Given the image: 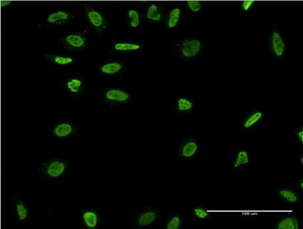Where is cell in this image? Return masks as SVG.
Masks as SVG:
<instances>
[{
	"mask_svg": "<svg viewBox=\"0 0 303 229\" xmlns=\"http://www.w3.org/2000/svg\"><path fill=\"white\" fill-rule=\"evenodd\" d=\"M203 48L201 40L197 37L185 38L174 47V51L181 58L190 60L201 52Z\"/></svg>",
	"mask_w": 303,
	"mask_h": 229,
	"instance_id": "cell-2",
	"label": "cell"
},
{
	"mask_svg": "<svg viewBox=\"0 0 303 229\" xmlns=\"http://www.w3.org/2000/svg\"><path fill=\"white\" fill-rule=\"evenodd\" d=\"M183 224V217L180 214L171 216L167 221L166 229H180Z\"/></svg>",
	"mask_w": 303,
	"mask_h": 229,
	"instance_id": "cell-26",
	"label": "cell"
},
{
	"mask_svg": "<svg viewBox=\"0 0 303 229\" xmlns=\"http://www.w3.org/2000/svg\"><path fill=\"white\" fill-rule=\"evenodd\" d=\"M297 189L300 191V192H302L303 191V180L302 179H300L297 182Z\"/></svg>",
	"mask_w": 303,
	"mask_h": 229,
	"instance_id": "cell-31",
	"label": "cell"
},
{
	"mask_svg": "<svg viewBox=\"0 0 303 229\" xmlns=\"http://www.w3.org/2000/svg\"><path fill=\"white\" fill-rule=\"evenodd\" d=\"M186 6L191 13L194 14L200 13L203 8V4L199 1H187Z\"/></svg>",
	"mask_w": 303,
	"mask_h": 229,
	"instance_id": "cell-27",
	"label": "cell"
},
{
	"mask_svg": "<svg viewBox=\"0 0 303 229\" xmlns=\"http://www.w3.org/2000/svg\"><path fill=\"white\" fill-rule=\"evenodd\" d=\"M163 13L158 5L152 4L147 7L145 13V18L150 22H160L163 19Z\"/></svg>",
	"mask_w": 303,
	"mask_h": 229,
	"instance_id": "cell-23",
	"label": "cell"
},
{
	"mask_svg": "<svg viewBox=\"0 0 303 229\" xmlns=\"http://www.w3.org/2000/svg\"><path fill=\"white\" fill-rule=\"evenodd\" d=\"M75 15L70 12L56 11L51 12L47 14L45 20L51 26L63 25L72 20Z\"/></svg>",
	"mask_w": 303,
	"mask_h": 229,
	"instance_id": "cell-14",
	"label": "cell"
},
{
	"mask_svg": "<svg viewBox=\"0 0 303 229\" xmlns=\"http://www.w3.org/2000/svg\"><path fill=\"white\" fill-rule=\"evenodd\" d=\"M264 119V112L261 110L252 111L243 121L242 127L246 131H254Z\"/></svg>",
	"mask_w": 303,
	"mask_h": 229,
	"instance_id": "cell-17",
	"label": "cell"
},
{
	"mask_svg": "<svg viewBox=\"0 0 303 229\" xmlns=\"http://www.w3.org/2000/svg\"><path fill=\"white\" fill-rule=\"evenodd\" d=\"M299 160H300V166H303V156L302 155H301V156H300V157H299Z\"/></svg>",
	"mask_w": 303,
	"mask_h": 229,
	"instance_id": "cell-32",
	"label": "cell"
},
{
	"mask_svg": "<svg viewBox=\"0 0 303 229\" xmlns=\"http://www.w3.org/2000/svg\"><path fill=\"white\" fill-rule=\"evenodd\" d=\"M195 102L187 97H181L177 99L176 103V109L180 113H188L195 109Z\"/></svg>",
	"mask_w": 303,
	"mask_h": 229,
	"instance_id": "cell-22",
	"label": "cell"
},
{
	"mask_svg": "<svg viewBox=\"0 0 303 229\" xmlns=\"http://www.w3.org/2000/svg\"><path fill=\"white\" fill-rule=\"evenodd\" d=\"M13 4V2L11 1H2L1 2V7L2 8H6V7H9L11 6L12 4Z\"/></svg>",
	"mask_w": 303,
	"mask_h": 229,
	"instance_id": "cell-30",
	"label": "cell"
},
{
	"mask_svg": "<svg viewBox=\"0 0 303 229\" xmlns=\"http://www.w3.org/2000/svg\"><path fill=\"white\" fill-rule=\"evenodd\" d=\"M294 134H295V137H296L297 140H298V142H299V143H301V144H302L303 143V128L302 127H299L298 128L296 129V130H295L294 131Z\"/></svg>",
	"mask_w": 303,
	"mask_h": 229,
	"instance_id": "cell-29",
	"label": "cell"
},
{
	"mask_svg": "<svg viewBox=\"0 0 303 229\" xmlns=\"http://www.w3.org/2000/svg\"><path fill=\"white\" fill-rule=\"evenodd\" d=\"M269 51L275 58L280 59L284 56L286 43L282 33L278 29H273L268 39Z\"/></svg>",
	"mask_w": 303,
	"mask_h": 229,
	"instance_id": "cell-8",
	"label": "cell"
},
{
	"mask_svg": "<svg viewBox=\"0 0 303 229\" xmlns=\"http://www.w3.org/2000/svg\"><path fill=\"white\" fill-rule=\"evenodd\" d=\"M80 221L86 228L97 229L99 228L101 216L94 207H83L80 210Z\"/></svg>",
	"mask_w": 303,
	"mask_h": 229,
	"instance_id": "cell-11",
	"label": "cell"
},
{
	"mask_svg": "<svg viewBox=\"0 0 303 229\" xmlns=\"http://www.w3.org/2000/svg\"><path fill=\"white\" fill-rule=\"evenodd\" d=\"M160 216L159 209L155 207H147L133 216L132 227L135 229H146L156 222Z\"/></svg>",
	"mask_w": 303,
	"mask_h": 229,
	"instance_id": "cell-3",
	"label": "cell"
},
{
	"mask_svg": "<svg viewBox=\"0 0 303 229\" xmlns=\"http://www.w3.org/2000/svg\"><path fill=\"white\" fill-rule=\"evenodd\" d=\"M275 227L277 229H299V218L294 215L281 217L276 222Z\"/></svg>",
	"mask_w": 303,
	"mask_h": 229,
	"instance_id": "cell-21",
	"label": "cell"
},
{
	"mask_svg": "<svg viewBox=\"0 0 303 229\" xmlns=\"http://www.w3.org/2000/svg\"><path fill=\"white\" fill-rule=\"evenodd\" d=\"M127 21L128 27L131 30L137 29L141 23V17L139 12L137 10H129L127 13Z\"/></svg>",
	"mask_w": 303,
	"mask_h": 229,
	"instance_id": "cell-24",
	"label": "cell"
},
{
	"mask_svg": "<svg viewBox=\"0 0 303 229\" xmlns=\"http://www.w3.org/2000/svg\"><path fill=\"white\" fill-rule=\"evenodd\" d=\"M102 97L107 104L112 106H122L132 102L133 96L131 93L120 88L107 87Z\"/></svg>",
	"mask_w": 303,
	"mask_h": 229,
	"instance_id": "cell-4",
	"label": "cell"
},
{
	"mask_svg": "<svg viewBox=\"0 0 303 229\" xmlns=\"http://www.w3.org/2000/svg\"><path fill=\"white\" fill-rule=\"evenodd\" d=\"M44 57L55 66H70L75 63V58L64 54H45Z\"/></svg>",
	"mask_w": 303,
	"mask_h": 229,
	"instance_id": "cell-18",
	"label": "cell"
},
{
	"mask_svg": "<svg viewBox=\"0 0 303 229\" xmlns=\"http://www.w3.org/2000/svg\"><path fill=\"white\" fill-rule=\"evenodd\" d=\"M144 44L141 42H116L111 45V50L117 53H126L142 51Z\"/></svg>",
	"mask_w": 303,
	"mask_h": 229,
	"instance_id": "cell-15",
	"label": "cell"
},
{
	"mask_svg": "<svg viewBox=\"0 0 303 229\" xmlns=\"http://www.w3.org/2000/svg\"><path fill=\"white\" fill-rule=\"evenodd\" d=\"M63 87L71 98L76 99L84 94L86 83L82 78L71 77L64 80Z\"/></svg>",
	"mask_w": 303,
	"mask_h": 229,
	"instance_id": "cell-12",
	"label": "cell"
},
{
	"mask_svg": "<svg viewBox=\"0 0 303 229\" xmlns=\"http://www.w3.org/2000/svg\"><path fill=\"white\" fill-rule=\"evenodd\" d=\"M193 216L200 221H205L212 216V212L204 206H197L193 209Z\"/></svg>",
	"mask_w": 303,
	"mask_h": 229,
	"instance_id": "cell-25",
	"label": "cell"
},
{
	"mask_svg": "<svg viewBox=\"0 0 303 229\" xmlns=\"http://www.w3.org/2000/svg\"><path fill=\"white\" fill-rule=\"evenodd\" d=\"M200 151V145L196 138H190L181 144L178 151V159L185 162L192 161Z\"/></svg>",
	"mask_w": 303,
	"mask_h": 229,
	"instance_id": "cell-9",
	"label": "cell"
},
{
	"mask_svg": "<svg viewBox=\"0 0 303 229\" xmlns=\"http://www.w3.org/2000/svg\"><path fill=\"white\" fill-rule=\"evenodd\" d=\"M60 43L64 48L70 51H83L88 47L87 35L82 32L65 33L61 38Z\"/></svg>",
	"mask_w": 303,
	"mask_h": 229,
	"instance_id": "cell-5",
	"label": "cell"
},
{
	"mask_svg": "<svg viewBox=\"0 0 303 229\" xmlns=\"http://www.w3.org/2000/svg\"><path fill=\"white\" fill-rule=\"evenodd\" d=\"M124 65L120 61H107L102 63L99 67V72L102 75L117 76L123 73Z\"/></svg>",
	"mask_w": 303,
	"mask_h": 229,
	"instance_id": "cell-16",
	"label": "cell"
},
{
	"mask_svg": "<svg viewBox=\"0 0 303 229\" xmlns=\"http://www.w3.org/2000/svg\"><path fill=\"white\" fill-rule=\"evenodd\" d=\"M251 152L245 148H242L236 152L233 164V169L236 171L245 170L249 168L251 163Z\"/></svg>",
	"mask_w": 303,
	"mask_h": 229,
	"instance_id": "cell-13",
	"label": "cell"
},
{
	"mask_svg": "<svg viewBox=\"0 0 303 229\" xmlns=\"http://www.w3.org/2000/svg\"><path fill=\"white\" fill-rule=\"evenodd\" d=\"M13 213L15 221L19 225H27L31 214V209L25 199L20 195L16 194L13 197Z\"/></svg>",
	"mask_w": 303,
	"mask_h": 229,
	"instance_id": "cell-7",
	"label": "cell"
},
{
	"mask_svg": "<svg viewBox=\"0 0 303 229\" xmlns=\"http://www.w3.org/2000/svg\"><path fill=\"white\" fill-rule=\"evenodd\" d=\"M183 18V9L180 7H174L169 12L166 19V28L168 30H175L180 25Z\"/></svg>",
	"mask_w": 303,
	"mask_h": 229,
	"instance_id": "cell-19",
	"label": "cell"
},
{
	"mask_svg": "<svg viewBox=\"0 0 303 229\" xmlns=\"http://www.w3.org/2000/svg\"><path fill=\"white\" fill-rule=\"evenodd\" d=\"M80 128L78 124L73 122H62L54 126L51 134L54 139L63 140L75 135Z\"/></svg>",
	"mask_w": 303,
	"mask_h": 229,
	"instance_id": "cell-10",
	"label": "cell"
},
{
	"mask_svg": "<svg viewBox=\"0 0 303 229\" xmlns=\"http://www.w3.org/2000/svg\"><path fill=\"white\" fill-rule=\"evenodd\" d=\"M84 14L86 19L97 34L101 36L106 32L109 27V23L99 11L91 6L85 5Z\"/></svg>",
	"mask_w": 303,
	"mask_h": 229,
	"instance_id": "cell-6",
	"label": "cell"
},
{
	"mask_svg": "<svg viewBox=\"0 0 303 229\" xmlns=\"http://www.w3.org/2000/svg\"><path fill=\"white\" fill-rule=\"evenodd\" d=\"M278 196L283 201L289 204H296L301 200L300 195L295 191L286 187H281L277 190Z\"/></svg>",
	"mask_w": 303,
	"mask_h": 229,
	"instance_id": "cell-20",
	"label": "cell"
},
{
	"mask_svg": "<svg viewBox=\"0 0 303 229\" xmlns=\"http://www.w3.org/2000/svg\"><path fill=\"white\" fill-rule=\"evenodd\" d=\"M256 2L252 1V0H248V1H242L239 2V6L241 11L243 13L248 14L252 11Z\"/></svg>",
	"mask_w": 303,
	"mask_h": 229,
	"instance_id": "cell-28",
	"label": "cell"
},
{
	"mask_svg": "<svg viewBox=\"0 0 303 229\" xmlns=\"http://www.w3.org/2000/svg\"><path fill=\"white\" fill-rule=\"evenodd\" d=\"M70 168V162L68 160L53 158L44 162L39 171L43 178L56 181L68 176Z\"/></svg>",
	"mask_w": 303,
	"mask_h": 229,
	"instance_id": "cell-1",
	"label": "cell"
}]
</instances>
